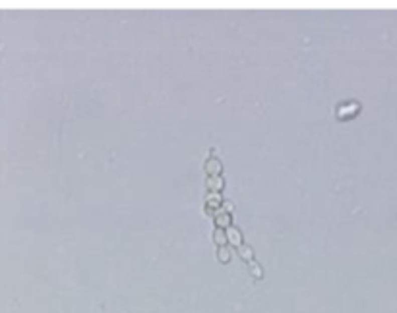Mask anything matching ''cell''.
<instances>
[{
	"label": "cell",
	"instance_id": "cell-1",
	"mask_svg": "<svg viewBox=\"0 0 397 313\" xmlns=\"http://www.w3.org/2000/svg\"><path fill=\"white\" fill-rule=\"evenodd\" d=\"M221 205H223V199H221V195L217 193V191H209V193L206 195V211L209 213V215H213Z\"/></svg>",
	"mask_w": 397,
	"mask_h": 313
},
{
	"label": "cell",
	"instance_id": "cell-2",
	"mask_svg": "<svg viewBox=\"0 0 397 313\" xmlns=\"http://www.w3.org/2000/svg\"><path fill=\"white\" fill-rule=\"evenodd\" d=\"M204 168H206V172L209 174V176H219L223 164H221V161L219 159H215V157H207Z\"/></svg>",
	"mask_w": 397,
	"mask_h": 313
},
{
	"label": "cell",
	"instance_id": "cell-3",
	"mask_svg": "<svg viewBox=\"0 0 397 313\" xmlns=\"http://www.w3.org/2000/svg\"><path fill=\"white\" fill-rule=\"evenodd\" d=\"M213 218H215V224H217V228H229L231 226V213H227V211H223V209H217L215 213H213Z\"/></svg>",
	"mask_w": 397,
	"mask_h": 313
},
{
	"label": "cell",
	"instance_id": "cell-4",
	"mask_svg": "<svg viewBox=\"0 0 397 313\" xmlns=\"http://www.w3.org/2000/svg\"><path fill=\"white\" fill-rule=\"evenodd\" d=\"M358 109H360L358 103H345V105H339V107H337V116H339V118H349V116L355 114Z\"/></svg>",
	"mask_w": 397,
	"mask_h": 313
},
{
	"label": "cell",
	"instance_id": "cell-5",
	"mask_svg": "<svg viewBox=\"0 0 397 313\" xmlns=\"http://www.w3.org/2000/svg\"><path fill=\"white\" fill-rule=\"evenodd\" d=\"M225 234H227V242H231V244L236 245V247H240V245H242V234H240L238 228L229 226V228L225 230Z\"/></svg>",
	"mask_w": 397,
	"mask_h": 313
},
{
	"label": "cell",
	"instance_id": "cell-6",
	"mask_svg": "<svg viewBox=\"0 0 397 313\" xmlns=\"http://www.w3.org/2000/svg\"><path fill=\"white\" fill-rule=\"evenodd\" d=\"M206 186L209 191H217V193H219V191L223 190V186H225V180L221 178V174L219 176H209L206 180Z\"/></svg>",
	"mask_w": 397,
	"mask_h": 313
},
{
	"label": "cell",
	"instance_id": "cell-7",
	"mask_svg": "<svg viewBox=\"0 0 397 313\" xmlns=\"http://www.w3.org/2000/svg\"><path fill=\"white\" fill-rule=\"evenodd\" d=\"M236 253L240 255V257L244 259L246 263H250V261H254V251H252V247L248 244H242L240 247H236Z\"/></svg>",
	"mask_w": 397,
	"mask_h": 313
},
{
	"label": "cell",
	"instance_id": "cell-8",
	"mask_svg": "<svg viewBox=\"0 0 397 313\" xmlns=\"http://www.w3.org/2000/svg\"><path fill=\"white\" fill-rule=\"evenodd\" d=\"M213 242H215L217 247L225 245V242H227V234H225L223 228H215V230H213Z\"/></svg>",
	"mask_w": 397,
	"mask_h": 313
},
{
	"label": "cell",
	"instance_id": "cell-9",
	"mask_svg": "<svg viewBox=\"0 0 397 313\" xmlns=\"http://www.w3.org/2000/svg\"><path fill=\"white\" fill-rule=\"evenodd\" d=\"M229 257H231V253H229V247H227V245H221V247H217V259H219L221 263H227V261H229Z\"/></svg>",
	"mask_w": 397,
	"mask_h": 313
},
{
	"label": "cell",
	"instance_id": "cell-10",
	"mask_svg": "<svg viewBox=\"0 0 397 313\" xmlns=\"http://www.w3.org/2000/svg\"><path fill=\"white\" fill-rule=\"evenodd\" d=\"M248 267H250V272H252V276H254V278H261V276H263V271H261V267L256 263V261H250V263H248Z\"/></svg>",
	"mask_w": 397,
	"mask_h": 313
},
{
	"label": "cell",
	"instance_id": "cell-11",
	"mask_svg": "<svg viewBox=\"0 0 397 313\" xmlns=\"http://www.w3.org/2000/svg\"><path fill=\"white\" fill-rule=\"evenodd\" d=\"M221 209H223V211H227V213H231V211H234V205L231 203V201H223Z\"/></svg>",
	"mask_w": 397,
	"mask_h": 313
}]
</instances>
